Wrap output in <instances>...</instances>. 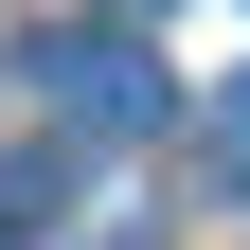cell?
Returning <instances> with one entry per match:
<instances>
[{"label":"cell","mask_w":250,"mask_h":250,"mask_svg":"<svg viewBox=\"0 0 250 250\" xmlns=\"http://www.w3.org/2000/svg\"><path fill=\"white\" fill-rule=\"evenodd\" d=\"M36 89H54V125H89V143H143V125L179 107L143 36H36Z\"/></svg>","instance_id":"6da1fadb"},{"label":"cell","mask_w":250,"mask_h":250,"mask_svg":"<svg viewBox=\"0 0 250 250\" xmlns=\"http://www.w3.org/2000/svg\"><path fill=\"white\" fill-rule=\"evenodd\" d=\"M125 18H143V0H125Z\"/></svg>","instance_id":"3957f363"},{"label":"cell","mask_w":250,"mask_h":250,"mask_svg":"<svg viewBox=\"0 0 250 250\" xmlns=\"http://www.w3.org/2000/svg\"><path fill=\"white\" fill-rule=\"evenodd\" d=\"M197 143H214V179H250V72H232V89L197 107Z\"/></svg>","instance_id":"7a4b0ae2"},{"label":"cell","mask_w":250,"mask_h":250,"mask_svg":"<svg viewBox=\"0 0 250 250\" xmlns=\"http://www.w3.org/2000/svg\"><path fill=\"white\" fill-rule=\"evenodd\" d=\"M0 250H18V232H0Z\"/></svg>","instance_id":"277c9868"}]
</instances>
